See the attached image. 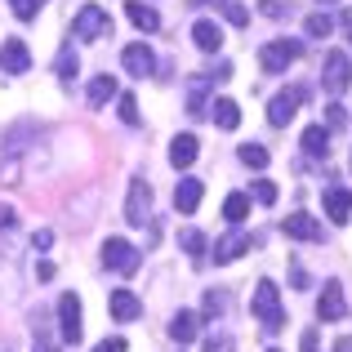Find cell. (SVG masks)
<instances>
[{
  "mask_svg": "<svg viewBox=\"0 0 352 352\" xmlns=\"http://www.w3.org/2000/svg\"><path fill=\"white\" fill-rule=\"evenodd\" d=\"M250 308H254L258 326L263 330H281L285 326V308H281V290H276V281H258L254 285V299H250Z\"/></svg>",
  "mask_w": 352,
  "mask_h": 352,
  "instance_id": "obj_1",
  "label": "cell"
},
{
  "mask_svg": "<svg viewBox=\"0 0 352 352\" xmlns=\"http://www.w3.org/2000/svg\"><path fill=\"white\" fill-rule=\"evenodd\" d=\"M112 36V14L103 5H80L76 23H72V41H103Z\"/></svg>",
  "mask_w": 352,
  "mask_h": 352,
  "instance_id": "obj_2",
  "label": "cell"
},
{
  "mask_svg": "<svg viewBox=\"0 0 352 352\" xmlns=\"http://www.w3.org/2000/svg\"><path fill=\"white\" fill-rule=\"evenodd\" d=\"M147 219H152V183H147L143 174H134V179H129V197H125V223L147 228Z\"/></svg>",
  "mask_w": 352,
  "mask_h": 352,
  "instance_id": "obj_3",
  "label": "cell"
},
{
  "mask_svg": "<svg viewBox=\"0 0 352 352\" xmlns=\"http://www.w3.org/2000/svg\"><path fill=\"white\" fill-rule=\"evenodd\" d=\"M103 263L120 276H134L138 267H143V258H138V245H129L125 236H107L103 241Z\"/></svg>",
  "mask_w": 352,
  "mask_h": 352,
  "instance_id": "obj_4",
  "label": "cell"
},
{
  "mask_svg": "<svg viewBox=\"0 0 352 352\" xmlns=\"http://www.w3.org/2000/svg\"><path fill=\"white\" fill-rule=\"evenodd\" d=\"M299 54H303L299 41H267L263 50H258V67H263L267 76H281L290 63H299Z\"/></svg>",
  "mask_w": 352,
  "mask_h": 352,
  "instance_id": "obj_5",
  "label": "cell"
},
{
  "mask_svg": "<svg viewBox=\"0 0 352 352\" xmlns=\"http://www.w3.org/2000/svg\"><path fill=\"white\" fill-rule=\"evenodd\" d=\"M321 85L330 89V94H344V89L352 85V63L344 50H330L326 54V67H321Z\"/></svg>",
  "mask_w": 352,
  "mask_h": 352,
  "instance_id": "obj_6",
  "label": "cell"
},
{
  "mask_svg": "<svg viewBox=\"0 0 352 352\" xmlns=\"http://www.w3.org/2000/svg\"><path fill=\"white\" fill-rule=\"evenodd\" d=\"M303 98H308V89H299V85H294V89H281V94H276L272 103H267V120H272L276 129H281V125H290L294 112L303 107Z\"/></svg>",
  "mask_w": 352,
  "mask_h": 352,
  "instance_id": "obj_7",
  "label": "cell"
},
{
  "mask_svg": "<svg viewBox=\"0 0 352 352\" xmlns=\"http://www.w3.org/2000/svg\"><path fill=\"white\" fill-rule=\"evenodd\" d=\"M0 67H5V76H27V67H32V50H27V41L5 36V45H0Z\"/></svg>",
  "mask_w": 352,
  "mask_h": 352,
  "instance_id": "obj_8",
  "label": "cell"
},
{
  "mask_svg": "<svg viewBox=\"0 0 352 352\" xmlns=\"http://www.w3.org/2000/svg\"><path fill=\"white\" fill-rule=\"evenodd\" d=\"M58 335H63V344H80V299L76 294L58 299Z\"/></svg>",
  "mask_w": 352,
  "mask_h": 352,
  "instance_id": "obj_9",
  "label": "cell"
},
{
  "mask_svg": "<svg viewBox=\"0 0 352 352\" xmlns=\"http://www.w3.org/2000/svg\"><path fill=\"white\" fill-rule=\"evenodd\" d=\"M317 317H321V321H339V317H348L344 285H339V281H326V285H321V294H317Z\"/></svg>",
  "mask_w": 352,
  "mask_h": 352,
  "instance_id": "obj_10",
  "label": "cell"
},
{
  "mask_svg": "<svg viewBox=\"0 0 352 352\" xmlns=\"http://www.w3.org/2000/svg\"><path fill=\"white\" fill-rule=\"evenodd\" d=\"M120 63H125V72H129V76H152L156 54H152V45H147V41H134V45H125Z\"/></svg>",
  "mask_w": 352,
  "mask_h": 352,
  "instance_id": "obj_11",
  "label": "cell"
},
{
  "mask_svg": "<svg viewBox=\"0 0 352 352\" xmlns=\"http://www.w3.org/2000/svg\"><path fill=\"white\" fill-rule=\"evenodd\" d=\"M321 206H326V219H330V223L344 228L348 219H352V192L348 188H326V192H321Z\"/></svg>",
  "mask_w": 352,
  "mask_h": 352,
  "instance_id": "obj_12",
  "label": "cell"
},
{
  "mask_svg": "<svg viewBox=\"0 0 352 352\" xmlns=\"http://www.w3.org/2000/svg\"><path fill=\"white\" fill-rule=\"evenodd\" d=\"M281 232L290 236V241H321V219H312V214H303V210H299V214H290L281 223Z\"/></svg>",
  "mask_w": 352,
  "mask_h": 352,
  "instance_id": "obj_13",
  "label": "cell"
},
{
  "mask_svg": "<svg viewBox=\"0 0 352 352\" xmlns=\"http://www.w3.org/2000/svg\"><path fill=\"white\" fill-rule=\"evenodd\" d=\"M197 335H201V317H197V312L183 308V312H174V317H170V339H174V344L188 348Z\"/></svg>",
  "mask_w": 352,
  "mask_h": 352,
  "instance_id": "obj_14",
  "label": "cell"
},
{
  "mask_svg": "<svg viewBox=\"0 0 352 352\" xmlns=\"http://www.w3.org/2000/svg\"><path fill=\"white\" fill-rule=\"evenodd\" d=\"M201 156V143H197V134H179L170 143V165L174 170H192V161Z\"/></svg>",
  "mask_w": 352,
  "mask_h": 352,
  "instance_id": "obj_15",
  "label": "cell"
},
{
  "mask_svg": "<svg viewBox=\"0 0 352 352\" xmlns=\"http://www.w3.org/2000/svg\"><path fill=\"white\" fill-rule=\"evenodd\" d=\"M250 245H254V236H250V232H241V228H236V232H228V236L214 245V258H219V263H232V258H241Z\"/></svg>",
  "mask_w": 352,
  "mask_h": 352,
  "instance_id": "obj_16",
  "label": "cell"
},
{
  "mask_svg": "<svg viewBox=\"0 0 352 352\" xmlns=\"http://www.w3.org/2000/svg\"><path fill=\"white\" fill-rule=\"evenodd\" d=\"M201 197H206V188H201V179H192V174H183V183L174 188V206H179L183 214H192V210L201 206Z\"/></svg>",
  "mask_w": 352,
  "mask_h": 352,
  "instance_id": "obj_17",
  "label": "cell"
},
{
  "mask_svg": "<svg viewBox=\"0 0 352 352\" xmlns=\"http://www.w3.org/2000/svg\"><path fill=\"white\" fill-rule=\"evenodd\" d=\"M299 143H303V152H308L312 161H326V156H330V129L326 125H308Z\"/></svg>",
  "mask_w": 352,
  "mask_h": 352,
  "instance_id": "obj_18",
  "label": "cell"
},
{
  "mask_svg": "<svg viewBox=\"0 0 352 352\" xmlns=\"http://www.w3.org/2000/svg\"><path fill=\"white\" fill-rule=\"evenodd\" d=\"M192 41H197V50L219 54V45H223V32H219V23H210V18H197V23H192Z\"/></svg>",
  "mask_w": 352,
  "mask_h": 352,
  "instance_id": "obj_19",
  "label": "cell"
},
{
  "mask_svg": "<svg viewBox=\"0 0 352 352\" xmlns=\"http://www.w3.org/2000/svg\"><path fill=\"white\" fill-rule=\"evenodd\" d=\"M107 308H112V317H116V321H134L138 312H143V303H138V294H134V290H112Z\"/></svg>",
  "mask_w": 352,
  "mask_h": 352,
  "instance_id": "obj_20",
  "label": "cell"
},
{
  "mask_svg": "<svg viewBox=\"0 0 352 352\" xmlns=\"http://www.w3.org/2000/svg\"><path fill=\"white\" fill-rule=\"evenodd\" d=\"M125 14H129V23H134L143 36H152L156 27H161V14H156L152 5H143V0H129V5H125Z\"/></svg>",
  "mask_w": 352,
  "mask_h": 352,
  "instance_id": "obj_21",
  "label": "cell"
},
{
  "mask_svg": "<svg viewBox=\"0 0 352 352\" xmlns=\"http://www.w3.org/2000/svg\"><path fill=\"white\" fill-rule=\"evenodd\" d=\"M210 116H214L219 129H236L241 125V107L232 103V98H214V103H210Z\"/></svg>",
  "mask_w": 352,
  "mask_h": 352,
  "instance_id": "obj_22",
  "label": "cell"
},
{
  "mask_svg": "<svg viewBox=\"0 0 352 352\" xmlns=\"http://www.w3.org/2000/svg\"><path fill=\"white\" fill-rule=\"evenodd\" d=\"M112 94H116V80H112V76H94V80H89V89H85L89 107H103V103H112Z\"/></svg>",
  "mask_w": 352,
  "mask_h": 352,
  "instance_id": "obj_23",
  "label": "cell"
},
{
  "mask_svg": "<svg viewBox=\"0 0 352 352\" xmlns=\"http://www.w3.org/2000/svg\"><path fill=\"white\" fill-rule=\"evenodd\" d=\"M210 85H214V76H197V80H192V94H188V112H192V116H206V112H210V107H206Z\"/></svg>",
  "mask_w": 352,
  "mask_h": 352,
  "instance_id": "obj_24",
  "label": "cell"
},
{
  "mask_svg": "<svg viewBox=\"0 0 352 352\" xmlns=\"http://www.w3.org/2000/svg\"><path fill=\"white\" fill-rule=\"evenodd\" d=\"M245 214H250V197H245V192H232V197L223 201V219L232 228H241V223H245Z\"/></svg>",
  "mask_w": 352,
  "mask_h": 352,
  "instance_id": "obj_25",
  "label": "cell"
},
{
  "mask_svg": "<svg viewBox=\"0 0 352 352\" xmlns=\"http://www.w3.org/2000/svg\"><path fill=\"white\" fill-rule=\"evenodd\" d=\"M179 245L188 250V258H192V263H197V267H206V236H201L197 228H188V232L179 236Z\"/></svg>",
  "mask_w": 352,
  "mask_h": 352,
  "instance_id": "obj_26",
  "label": "cell"
},
{
  "mask_svg": "<svg viewBox=\"0 0 352 352\" xmlns=\"http://www.w3.org/2000/svg\"><path fill=\"white\" fill-rule=\"evenodd\" d=\"M76 72H80L76 45H63V54H58V80H63V85H72V80H76Z\"/></svg>",
  "mask_w": 352,
  "mask_h": 352,
  "instance_id": "obj_27",
  "label": "cell"
},
{
  "mask_svg": "<svg viewBox=\"0 0 352 352\" xmlns=\"http://www.w3.org/2000/svg\"><path fill=\"white\" fill-rule=\"evenodd\" d=\"M241 161H245L250 170H263V165H267V147H258V143H241Z\"/></svg>",
  "mask_w": 352,
  "mask_h": 352,
  "instance_id": "obj_28",
  "label": "cell"
},
{
  "mask_svg": "<svg viewBox=\"0 0 352 352\" xmlns=\"http://www.w3.org/2000/svg\"><path fill=\"white\" fill-rule=\"evenodd\" d=\"M9 9H14V18H23V23H32L36 14L45 9V0H9Z\"/></svg>",
  "mask_w": 352,
  "mask_h": 352,
  "instance_id": "obj_29",
  "label": "cell"
},
{
  "mask_svg": "<svg viewBox=\"0 0 352 352\" xmlns=\"http://www.w3.org/2000/svg\"><path fill=\"white\" fill-rule=\"evenodd\" d=\"M330 27H335V18H330V14H312L308 23H303V32H308V36H330Z\"/></svg>",
  "mask_w": 352,
  "mask_h": 352,
  "instance_id": "obj_30",
  "label": "cell"
},
{
  "mask_svg": "<svg viewBox=\"0 0 352 352\" xmlns=\"http://www.w3.org/2000/svg\"><path fill=\"white\" fill-rule=\"evenodd\" d=\"M223 14H228V23H232V27H245L250 23V14H245L241 0H223Z\"/></svg>",
  "mask_w": 352,
  "mask_h": 352,
  "instance_id": "obj_31",
  "label": "cell"
},
{
  "mask_svg": "<svg viewBox=\"0 0 352 352\" xmlns=\"http://www.w3.org/2000/svg\"><path fill=\"white\" fill-rule=\"evenodd\" d=\"M258 14L263 18H285L290 14V0H258Z\"/></svg>",
  "mask_w": 352,
  "mask_h": 352,
  "instance_id": "obj_32",
  "label": "cell"
},
{
  "mask_svg": "<svg viewBox=\"0 0 352 352\" xmlns=\"http://www.w3.org/2000/svg\"><path fill=\"white\" fill-rule=\"evenodd\" d=\"M254 201H258V206H272V201H276V183L272 179H258L254 183Z\"/></svg>",
  "mask_w": 352,
  "mask_h": 352,
  "instance_id": "obj_33",
  "label": "cell"
},
{
  "mask_svg": "<svg viewBox=\"0 0 352 352\" xmlns=\"http://www.w3.org/2000/svg\"><path fill=\"white\" fill-rule=\"evenodd\" d=\"M223 308H228V294H223V290H210V294H206V317H219Z\"/></svg>",
  "mask_w": 352,
  "mask_h": 352,
  "instance_id": "obj_34",
  "label": "cell"
},
{
  "mask_svg": "<svg viewBox=\"0 0 352 352\" xmlns=\"http://www.w3.org/2000/svg\"><path fill=\"white\" fill-rule=\"evenodd\" d=\"M120 120H125V125H138V103H134V94H120Z\"/></svg>",
  "mask_w": 352,
  "mask_h": 352,
  "instance_id": "obj_35",
  "label": "cell"
},
{
  "mask_svg": "<svg viewBox=\"0 0 352 352\" xmlns=\"http://www.w3.org/2000/svg\"><path fill=\"white\" fill-rule=\"evenodd\" d=\"M206 352H236V344H232L228 335H210V339H206Z\"/></svg>",
  "mask_w": 352,
  "mask_h": 352,
  "instance_id": "obj_36",
  "label": "cell"
},
{
  "mask_svg": "<svg viewBox=\"0 0 352 352\" xmlns=\"http://www.w3.org/2000/svg\"><path fill=\"white\" fill-rule=\"evenodd\" d=\"M94 352H125V339L112 335V339H103V344H94Z\"/></svg>",
  "mask_w": 352,
  "mask_h": 352,
  "instance_id": "obj_37",
  "label": "cell"
},
{
  "mask_svg": "<svg viewBox=\"0 0 352 352\" xmlns=\"http://www.w3.org/2000/svg\"><path fill=\"white\" fill-rule=\"evenodd\" d=\"M326 120H330V129H339L348 116H344V107H339V103H330V107H326Z\"/></svg>",
  "mask_w": 352,
  "mask_h": 352,
  "instance_id": "obj_38",
  "label": "cell"
},
{
  "mask_svg": "<svg viewBox=\"0 0 352 352\" xmlns=\"http://www.w3.org/2000/svg\"><path fill=\"white\" fill-rule=\"evenodd\" d=\"M32 245H36V250H50V245H54V232H50V228H41V232L32 236Z\"/></svg>",
  "mask_w": 352,
  "mask_h": 352,
  "instance_id": "obj_39",
  "label": "cell"
},
{
  "mask_svg": "<svg viewBox=\"0 0 352 352\" xmlns=\"http://www.w3.org/2000/svg\"><path fill=\"white\" fill-rule=\"evenodd\" d=\"M14 219H18L14 210H9V206H0V228H14Z\"/></svg>",
  "mask_w": 352,
  "mask_h": 352,
  "instance_id": "obj_40",
  "label": "cell"
},
{
  "mask_svg": "<svg viewBox=\"0 0 352 352\" xmlns=\"http://www.w3.org/2000/svg\"><path fill=\"white\" fill-rule=\"evenodd\" d=\"M303 352H317V330H308V335H303Z\"/></svg>",
  "mask_w": 352,
  "mask_h": 352,
  "instance_id": "obj_41",
  "label": "cell"
},
{
  "mask_svg": "<svg viewBox=\"0 0 352 352\" xmlns=\"http://www.w3.org/2000/svg\"><path fill=\"white\" fill-rule=\"evenodd\" d=\"M335 352H352V339H339V344H335Z\"/></svg>",
  "mask_w": 352,
  "mask_h": 352,
  "instance_id": "obj_42",
  "label": "cell"
},
{
  "mask_svg": "<svg viewBox=\"0 0 352 352\" xmlns=\"http://www.w3.org/2000/svg\"><path fill=\"white\" fill-rule=\"evenodd\" d=\"M36 352H58V348H50V344H41V339H36Z\"/></svg>",
  "mask_w": 352,
  "mask_h": 352,
  "instance_id": "obj_43",
  "label": "cell"
},
{
  "mask_svg": "<svg viewBox=\"0 0 352 352\" xmlns=\"http://www.w3.org/2000/svg\"><path fill=\"white\" fill-rule=\"evenodd\" d=\"M0 352H14V344H9V339H0Z\"/></svg>",
  "mask_w": 352,
  "mask_h": 352,
  "instance_id": "obj_44",
  "label": "cell"
},
{
  "mask_svg": "<svg viewBox=\"0 0 352 352\" xmlns=\"http://www.w3.org/2000/svg\"><path fill=\"white\" fill-rule=\"evenodd\" d=\"M197 5H214V0H197Z\"/></svg>",
  "mask_w": 352,
  "mask_h": 352,
  "instance_id": "obj_45",
  "label": "cell"
},
{
  "mask_svg": "<svg viewBox=\"0 0 352 352\" xmlns=\"http://www.w3.org/2000/svg\"><path fill=\"white\" fill-rule=\"evenodd\" d=\"M267 352H281V348H267Z\"/></svg>",
  "mask_w": 352,
  "mask_h": 352,
  "instance_id": "obj_46",
  "label": "cell"
}]
</instances>
